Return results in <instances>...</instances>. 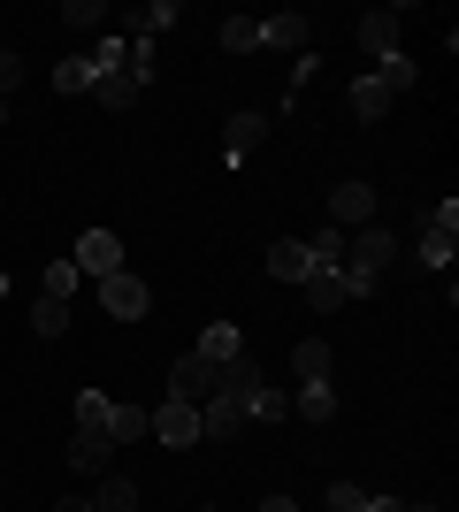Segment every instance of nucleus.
Wrapping results in <instances>:
<instances>
[{
  "label": "nucleus",
  "mask_w": 459,
  "mask_h": 512,
  "mask_svg": "<svg viewBox=\"0 0 459 512\" xmlns=\"http://www.w3.org/2000/svg\"><path fill=\"white\" fill-rule=\"evenodd\" d=\"M138 436H146V413L138 406H108V444L123 451V444H138Z\"/></svg>",
  "instance_id": "24"
},
{
  "label": "nucleus",
  "mask_w": 459,
  "mask_h": 512,
  "mask_svg": "<svg viewBox=\"0 0 459 512\" xmlns=\"http://www.w3.org/2000/svg\"><path fill=\"white\" fill-rule=\"evenodd\" d=\"M345 107H352V123H383V115H391V92L375 85V77H360V85L345 92Z\"/></svg>",
  "instance_id": "16"
},
{
  "label": "nucleus",
  "mask_w": 459,
  "mask_h": 512,
  "mask_svg": "<svg viewBox=\"0 0 459 512\" xmlns=\"http://www.w3.org/2000/svg\"><path fill=\"white\" fill-rule=\"evenodd\" d=\"M92 512H138V482H123V474H100V497H92Z\"/></svg>",
  "instance_id": "22"
},
{
  "label": "nucleus",
  "mask_w": 459,
  "mask_h": 512,
  "mask_svg": "<svg viewBox=\"0 0 459 512\" xmlns=\"http://www.w3.org/2000/svg\"><path fill=\"white\" fill-rule=\"evenodd\" d=\"M138 92H146V85L123 77V69H100V77H92V100H100V107H138Z\"/></svg>",
  "instance_id": "19"
},
{
  "label": "nucleus",
  "mask_w": 459,
  "mask_h": 512,
  "mask_svg": "<svg viewBox=\"0 0 459 512\" xmlns=\"http://www.w3.org/2000/svg\"><path fill=\"white\" fill-rule=\"evenodd\" d=\"M337 276H345V299H368V291H375L368 268H337Z\"/></svg>",
  "instance_id": "34"
},
{
  "label": "nucleus",
  "mask_w": 459,
  "mask_h": 512,
  "mask_svg": "<svg viewBox=\"0 0 459 512\" xmlns=\"http://www.w3.org/2000/svg\"><path fill=\"white\" fill-rule=\"evenodd\" d=\"M459 260V199L421 214V268H452Z\"/></svg>",
  "instance_id": "1"
},
{
  "label": "nucleus",
  "mask_w": 459,
  "mask_h": 512,
  "mask_svg": "<svg viewBox=\"0 0 459 512\" xmlns=\"http://www.w3.org/2000/svg\"><path fill=\"white\" fill-rule=\"evenodd\" d=\"M398 512H444V505H398Z\"/></svg>",
  "instance_id": "38"
},
{
  "label": "nucleus",
  "mask_w": 459,
  "mask_h": 512,
  "mask_svg": "<svg viewBox=\"0 0 459 512\" xmlns=\"http://www.w3.org/2000/svg\"><path fill=\"white\" fill-rule=\"evenodd\" d=\"M69 329V306L62 299H31V337H62Z\"/></svg>",
  "instance_id": "27"
},
{
  "label": "nucleus",
  "mask_w": 459,
  "mask_h": 512,
  "mask_svg": "<svg viewBox=\"0 0 459 512\" xmlns=\"http://www.w3.org/2000/svg\"><path fill=\"white\" fill-rule=\"evenodd\" d=\"M176 16H184L176 0H146V8H138V39H161V31H176Z\"/></svg>",
  "instance_id": "25"
},
{
  "label": "nucleus",
  "mask_w": 459,
  "mask_h": 512,
  "mask_svg": "<svg viewBox=\"0 0 459 512\" xmlns=\"http://www.w3.org/2000/svg\"><path fill=\"white\" fill-rule=\"evenodd\" d=\"M268 138V115H253V107H238V115H230V123H222V161H230V169H238L245 153L261 146Z\"/></svg>",
  "instance_id": "9"
},
{
  "label": "nucleus",
  "mask_w": 459,
  "mask_h": 512,
  "mask_svg": "<svg viewBox=\"0 0 459 512\" xmlns=\"http://www.w3.org/2000/svg\"><path fill=\"white\" fill-rule=\"evenodd\" d=\"M54 512H92V497H62V505H54Z\"/></svg>",
  "instance_id": "37"
},
{
  "label": "nucleus",
  "mask_w": 459,
  "mask_h": 512,
  "mask_svg": "<svg viewBox=\"0 0 459 512\" xmlns=\"http://www.w3.org/2000/svg\"><path fill=\"white\" fill-rule=\"evenodd\" d=\"M62 23H77V31H100V23H108V8H100V0H69Z\"/></svg>",
  "instance_id": "31"
},
{
  "label": "nucleus",
  "mask_w": 459,
  "mask_h": 512,
  "mask_svg": "<svg viewBox=\"0 0 459 512\" xmlns=\"http://www.w3.org/2000/svg\"><path fill=\"white\" fill-rule=\"evenodd\" d=\"M261 268H268L276 283H306V276H314V260H306V245H299V237H276Z\"/></svg>",
  "instance_id": "10"
},
{
  "label": "nucleus",
  "mask_w": 459,
  "mask_h": 512,
  "mask_svg": "<svg viewBox=\"0 0 459 512\" xmlns=\"http://www.w3.org/2000/svg\"><path fill=\"white\" fill-rule=\"evenodd\" d=\"M92 77H100V69H92V54H69V62L54 69V85H62V92H92Z\"/></svg>",
  "instance_id": "28"
},
{
  "label": "nucleus",
  "mask_w": 459,
  "mask_h": 512,
  "mask_svg": "<svg viewBox=\"0 0 459 512\" xmlns=\"http://www.w3.org/2000/svg\"><path fill=\"white\" fill-rule=\"evenodd\" d=\"M398 505H406V497H375L368 490V512H398Z\"/></svg>",
  "instance_id": "35"
},
{
  "label": "nucleus",
  "mask_w": 459,
  "mask_h": 512,
  "mask_svg": "<svg viewBox=\"0 0 459 512\" xmlns=\"http://www.w3.org/2000/svg\"><path fill=\"white\" fill-rule=\"evenodd\" d=\"M39 299H77V260H54V268H46V276H39Z\"/></svg>",
  "instance_id": "26"
},
{
  "label": "nucleus",
  "mask_w": 459,
  "mask_h": 512,
  "mask_svg": "<svg viewBox=\"0 0 459 512\" xmlns=\"http://www.w3.org/2000/svg\"><path fill=\"white\" fill-rule=\"evenodd\" d=\"M299 245H306V260H314V268H345V230H329V222H322L314 237H299Z\"/></svg>",
  "instance_id": "21"
},
{
  "label": "nucleus",
  "mask_w": 459,
  "mask_h": 512,
  "mask_svg": "<svg viewBox=\"0 0 459 512\" xmlns=\"http://www.w3.org/2000/svg\"><path fill=\"white\" fill-rule=\"evenodd\" d=\"M245 406L238 398H230V390H215V398H207V406H199V436H207V444H230V436H245Z\"/></svg>",
  "instance_id": "6"
},
{
  "label": "nucleus",
  "mask_w": 459,
  "mask_h": 512,
  "mask_svg": "<svg viewBox=\"0 0 459 512\" xmlns=\"http://www.w3.org/2000/svg\"><path fill=\"white\" fill-rule=\"evenodd\" d=\"M360 46H368L375 62H391V54H398V8H375V16H360Z\"/></svg>",
  "instance_id": "13"
},
{
  "label": "nucleus",
  "mask_w": 459,
  "mask_h": 512,
  "mask_svg": "<svg viewBox=\"0 0 459 512\" xmlns=\"http://www.w3.org/2000/svg\"><path fill=\"white\" fill-rule=\"evenodd\" d=\"M108 459H115V444L100 428H77V436H69V467L77 474H108Z\"/></svg>",
  "instance_id": "12"
},
{
  "label": "nucleus",
  "mask_w": 459,
  "mask_h": 512,
  "mask_svg": "<svg viewBox=\"0 0 459 512\" xmlns=\"http://www.w3.org/2000/svg\"><path fill=\"white\" fill-rule=\"evenodd\" d=\"M215 390H222V367H207L199 352H184V360L169 367V398H176V406H207Z\"/></svg>",
  "instance_id": "2"
},
{
  "label": "nucleus",
  "mask_w": 459,
  "mask_h": 512,
  "mask_svg": "<svg viewBox=\"0 0 459 512\" xmlns=\"http://www.w3.org/2000/svg\"><path fill=\"white\" fill-rule=\"evenodd\" d=\"M123 268V237L115 230H85L77 237V276H115Z\"/></svg>",
  "instance_id": "8"
},
{
  "label": "nucleus",
  "mask_w": 459,
  "mask_h": 512,
  "mask_svg": "<svg viewBox=\"0 0 459 512\" xmlns=\"http://www.w3.org/2000/svg\"><path fill=\"white\" fill-rule=\"evenodd\" d=\"M329 512H368V490L360 482H329Z\"/></svg>",
  "instance_id": "32"
},
{
  "label": "nucleus",
  "mask_w": 459,
  "mask_h": 512,
  "mask_svg": "<svg viewBox=\"0 0 459 512\" xmlns=\"http://www.w3.org/2000/svg\"><path fill=\"white\" fill-rule=\"evenodd\" d=\"M398 253V237L383 230V222H368V230H345V268H368V276H383Z\"/></svg>",
  "instance_id": "4"
},
{
  "label": "nucleus",
  "mask_w": 459,
  "mask_h": 512,
  "mask_svg": "<svg viewBox=\"0 0 459 512\" xmlns=\"http://www.w3.org/2000/svg\"><path fill=\"white\" fill-rule=\"evenodd\" d=\"M291 375H299V383H329V344L299 337V344H291Z\"/></svg>",
  "instance_id": "18"
},
{
  "label": "nucleus",
  "mask_w": 459,
  "mask_h": 512,
  "mask_svg": "<svg viewBox=\"0 0 459 512\" xmlns=\"http://www.w3.org/2000/svg\"><path fill=\"white\" fill-rule=\"evenodd\" d=\"M222 54H261V23L253 16H222Z\"/></svg>",
  "instance_id": "23"
},
{
  "label": "nucleus",
  "mask_w": 459,
  "mask_h": 512,
  "mask_svg": "<svg viewBox=\"0 0 459 512\" xmlns=\"http://www.w3.org/2000/svg\"><path fill=\"white\" fill-rule=\"evenodd\" d=\"M291 413H299L306 428H329V421H337V390H329V383H299V390H291Z\"/></svg>",
  "instance_id": "11"
},
{
  "label": "nucleus",
  "mask_w": 459,
  "mask_h": 512,
  "mask_svg": "<svg viewBox=\"0 0 459 512\" xmlns=\"http://www.w3.org/2000/svg\"><path fill=\"white\" fill-rule=\"evenodd\" d=\"M146 436H161V444H176V451H192L199 444V406H161V413H146Z\"/></svg>",
  "instance_id": "7"
},
{
  "label": "nucleus",
  "mask_w": 459,
  "mask_h": 512,
  "mask_svg": "<svg viewBox=\"0 0 459 512\" xmlns=\"http://www.w3.org/2000/svg\"><path fill=\"white\" fill-rule=\"evenodd\" d=\"M16 77H23V54H16V46H0V100L16 92Z\"/></svg>",
  "instance_id": "33"
},
{
  "label": "nucleus",
  "mask_w": 459,
  "mask_h": 512,
  "mask_svg": "<svg viewBox=\"0 0 459 512\" xmlns=\"http://www.w3.org/2000/svg\"><path fill=\"white\" fill-rule=\"evenodd\" d=\"M261 512H299V505H291V497H261Z\"/></svg>",
  "instance_id": "36"
},
{
  "label": "nucleus",
  "mask_w": 459,
  "mask_h": 512,
  "mask_svg": "<svg viewBox=\"0 0 459 512\" xmlns=\"http://www.w3.org/2000/svg\"><path fill=\"white\" fill-rule=\"evenodd\" d=\"M123 77H138V85L153 77V39H138V31L123 39Z\"/></svg>",
  "instance_id": "29"
},
{
  "label": "nucleus",
  "mask_w": 459,
  "mask_h": 512,
  "mask_svg": "<svg viewBox=\"0 0 459 512\" xmlns=\"http://www.w3.org/2000/svg\"><path fill=\"white\" fill-rule=\"evenodd\" d=\"M199 360H207V367H230V360H245L238 329H230V321H215V329H199Z\"/></svg>",
  "instance_id": "15"
},
{
  "label": "nucleus",
  "mask_w": 459,
  "mask_h": 512,
  "mask_svg": "<svg viewBox=\"0 0 459 512\" xmlns=\"http://www.w3.org/2000/svg\"><path fill=\"white\" fill-rule=\"evenodd\" d=\"M261 46H284V54H306V16H268Z\"/></svg>",
  "instance_id": "20"
},
{
  "label": "nucleus",
  "mask_w": 459,
  "mask_h": 512,
  "mask_svg": "<svg viewBox=\"0 0 459 512\" xmlns=\"http://www.w3.org/2000/svg\"><path fill=\"white\" fill-rule=\"evenodd\" d=\"M299 291H306V306H314V314H337V306H352V299H345V276H337V268H314Z\"/></svg>",
  "instance_id": "14"
},
{
  "label": "nucleus",
  "mask_w": 459,
  "mask_h": 512,
  "mask_svg": "<svg viewBox=\"0 0 459 512\" xmlns=\"http://www.w3.org/2000/svg\"><path fill=\"white\" fill-rule=\"evenodd\" d=\"M368 222H375V192L360 176H345V184L329 192V230H368Z\"/></svg>",
  "instance_id": "5"
},
{
  "label": "nucleus",
  "mask_w": 459,
  "mask_h": 512,
  "mask_svg": "<svg viewBox=\"0 0 459 512\" xmlns=\"http://www.w3.org/2000/svg\"><path fill=\"white\" fill-rule=\"evenodd\" d=\"M238 406H245V421H284V413H291V398H284V390H268V383H253V390H238Z\"/></svg>",
  "instance_id": "17"
},
{
  "label": "nucleus",
  "mask_w": 459,
  "mask_h": 512,
  "mask_svg": "<svg viewBox=\"0 0 459 512\" xmlns=\"http://www.w3.org/2000/svg\"><path fill=\"white\" fill-rule=\"evenodd\" d=\"M100 306H108L115 321H146L153 314V291L131 276V268H115V276H100Z\"/></svg>",
  "instance_id": "3"
},
{
  "label": "nucleus",
  "mask_w": 459,
  "mask_h": 512,
  "mask_svg": "<svg viewBox=\"0 0 459 512\" xmlns=\"http://www.w3.org/2000/svg\"><path fill=\"white\" fill-rule=\"evenodd\" d=\"M414 77H421V69H414V62H406V54H391V62L375 69V85L391 92V100H398V92H406V85H414Z\"/></svg>",
  "instance_id": "30"
},
{
  "label": "nucleus",
  "mask_w": 459,
  "mask_h": 512,
  "mask_svg": "<svg viewBox=\"0 0 459 512\" xmlns=\"http://www.w3.org/2000/svg\"><path fill=\"white\" fill-rule=\"evenodd\" d=\"M0 130H8V100H0Z\"/></svg>",
  "instance_id": "39"
}]
</instances>
